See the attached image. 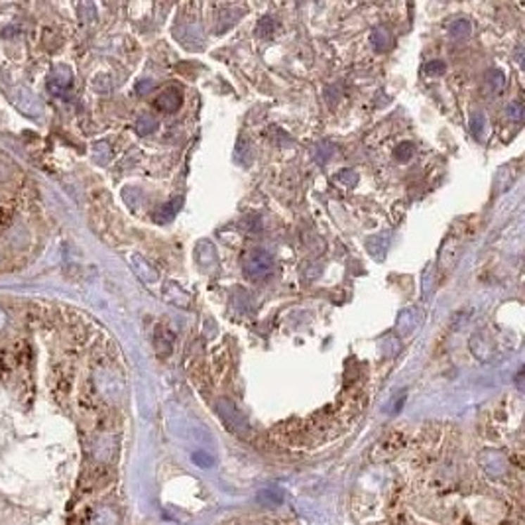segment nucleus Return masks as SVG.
<instances>
[{"label": "nucleus", "instance_id": "nucleus-5", "mask_svg": "<svg viewBox=\"0 0 525 525\" xmlns=\"http://www.w3.org/2000/svg\"><path fill=\"white\" fill-rule=\"evenodd\" d=\"M411 150H413V148H411V144H403L400 150H398V158H401V160H407Z\"/></svg>", "mask_w": 525, "mask_h": 525}, {"label": "nucleus", "instance_id": "nucleus-6", "mask_svg": "<svg viewBox=\"0 0 525 525\" xmlns=\"http://www.w3.org/2000/svg\"><path fill=\"white\" fill-rule=\"evenodd\" d=\"M2 325H4V313L0 311V327H2Z\"/></svg>", "mask_w": 525, "mask_h": 525}, {"label": "nucleus", "instance_id": "nucleus-1", "mask_svg": "<svg viewBox=\"0 0 525 525\" xmlns=\"http://www.w3.org/2000/svg\"><path fill=\"white\" fill-rule=\"evenodd\" d=\"M272 272V258L264 250H254V254L246 260V274L254 277H264Z\"/></svg>", "mask_w": 525, "mask_h": 525}, {"label": "nucleus", "instance_id": "nucleus-3", "mask_svg": "<svg viewBox=\"0 0 525 525\" xmlns=\"http://www.w3.org/2000/svg\"><path fill=\"white\" fill-rule=\"evenodd\" d=\"M445 71V63L443 61H431L429 65H427V73L429 75H439Z\"/></svg>", "mask_w": 525, "mask_h": 525}, {"label": "nucleus", "instance_id": "nucleus-2", "mask_svg": "<svg viewBox=\"0 0 525 525\" xmlns=\"http://www.w3.org/2000/svg\"><path fill=\"white\" fill-rule=\"evenodd\" d=\"M16 103H18V106L22 108V110H26V113H34V115H38V110H39V103H38V99L34 96V93H30L28 89H24V87H18L16 89Z\"/></svg>", "mask_w": 525, "mask_h": 525}, {"label": "nucleus", "instance_id": "nucleus-4", "mask_svg": "<svg viewBox=\"0 0 525 525\" xmlns=\"http://www.w3.org/2000/svg\"><path fill=\"white\" fill-rule=\"evenodd\" d=\"M467 34H468V22L459 20V22L453 26V36H467Z\"/></svg>", "mask_w": 525, "mask_h": 525}]
</instances>
